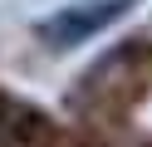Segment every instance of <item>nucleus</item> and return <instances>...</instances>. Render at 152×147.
Wrapping results in <instances>:
<instances>
[{"label": "nucleus", "mask_w": 152, "mask_h": 147, "mask_svg": "<svg viewBox=\"0 0 152 147\" xmlns=\"http://www.w3.org/2000/svg\"><path fill=\"white\" fill-rule=\"evenodd\" d=\"M128 5L132 0H83V5H69V10H59V15H49L39 25V39L54 44V49H69V44H79V39L108 29Z\"/></svg>", "instance_id": "obj_1"}]
</instances>
